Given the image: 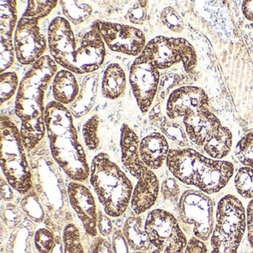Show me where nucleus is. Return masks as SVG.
Instances as JSON below:
<instances>
[{"mask_svg": "<svg viewBox=\"0 0 253 253\" xmlns=\"http://www.w3.org/2000/svg\"><path fill=\"white\" fill-rule=\"evenodd\" d=\"M167 118H183L189 140L212 159L221 160L232 149V134L210 109L207 93L199 87L183 86L170 94L166 106Z\"/></svg>", "mask_w": 253, "mask_h": 253, "instance_id": "nucleus-1", "label": "nucleus"}, {"mask_svg": "<svg viewBox=\"0 0 253 253\" xmlns=\"http://www.w3.org/2000/svg\"><path fill=\"white\" fill-rule=\"evenodd\" d=\"M57 72L56 62L45 55L32 66L20 82L15 113L21 123L20 134L26 150H34L45 137V92Z\"/></svg>", "mask_w": 253, "mask_h": 253, "instance_id": "nucleus-2", "label": "nucleus"}, {"mask_svg": "<svg viewBox=\"0 0 253 253\" xmlns=\"http://www.w3.org/2000/svg\"><path fill=\"white\" fill-rule=\"evenodd\" d=\"M48 43L56 63L76 75L94 73L106 60V45L92 25L78 38L66 18L55 17L48 26Z\"/></svg>", "mask_w": 253, "mask_h": 253, "instance_id": "nucleus-3", "label": "nucleus"}, {"mask_svg": "<svg viewBox=\"0 0 253 253\" xmlns=\"http://www.w3.org/2000/svg\"><path fill=\"white\" fill-rule=\"evenodd\" d=\"M45 123L50 152L56 164L73 181H86L89 164L70 111L54 100L50 102L45 106Z\"/></svg>", "mask_w": 253, "mask_h": 253, "instance_id": "nucleus-4", "label": "nucleus"}, {"mask_svg": "<svg viewBox=\"0 0 253 253\" xmlns=\"http://www.w3.org/2000/svg\"><path fill=\"white\" fill-rule=\"evenodd\" d=\"M166 164L174 178L207 195L220 192L235 171L232 163L207 158L190 148L170 149Z\"/></svg>", "mask_w": 253, "mask_h": 253, "instance_id": "nucleus-5", "label": "nucleus"}, {"mask_svg": "<svg viewBox=\"0 0 253 253\" xmlns=\"http://www.w3.org/2000/svg\"><path fill=\"white\" fill-rule=\"evenodd\" d=\"M90 183L103 211L111 217H119L131 203V180L104 152L97 154L90 166Z\"/></svg>", "mask_w": 253, "mask_h": 253, "instance_id": "nucleus-6", "label": "nucleus"}, {"mask_svg": "<svg viewBox=\"0 0 253 253\" xmlns=\"http://www.w3.org/2000/svg\"><path fill=\"white\" fill-rule=\"evenodd\" d=\"M14 32L16 57L20 64L33 66L48 49V43L41 32L40 21L48 17L58 1H29Z\"/></svg>", "mask_w": 253, "mask_h": 253, "instance_id": "nucleus-7", "label": "nucleus"}, {"mask_svg": "<svg viewBox=\"0 0 253 253\" xmlns=\"http://www.w3.org/2000/svg\"><path fill=\"white\" fill-rule=\"evenodd\" d=\"M1 168L10 186L21 195L33 188L32 169L18 127L5 115L0 117Z\"/></svg>", "mask_w": 253, "mask_h": 253, "instance_id": "nucleus-8", "label": "nucleus"}, {"mask_svg": "<svg viewBox=\"0 0 253 253\" xmlns=\"http://www.w3.org/2000/svg\"><path fill=\"white\" fill-rule=\"evenodd\" d=\"M246 210L236 197L227 195L217 204L211 253H238L245 234Z\"/></svg>", "mask_w": 253, "mask_h": 253, "instance_id": "nucleus-9", "label": "nucleus"}, {"mask_svg": "<svg viewBox=\"0 0 253 253\" xmlns=\"http://www.w3.org/2000/svg\"><path fill=\"white\" fill-rule=\"evenodd\" d=\"M179 220L192 237L208 241L214 228V203L207 194L195 189L185 191L178 202Z\"/></svg>", "mask_w": 253, "mask_h": 253, "instance_id": "nucleus-10", "label": "nucleus"}, {"mask_svg": "<svg viewBox=\"0 0 253 253\" xmlns=\"http://www.w3.org/2000/svg\"><path fill=\"white\" fill-rule=\"evenodd\" d=\"M141 54L158 70L182 63L186 72L192 73L198 63L195 48L183 38L157 37L147 42Z\"/></svg>", "mask_w": 253, "mask_h": 253, "instance_id": "nucleus-11", "label": "nucleus"}, {"mask_svg": "<svg viewBox=\"0 0 253 253\" xmlns=\"http://www.w3.org/2000/svg\"><path fill=\"white\" fill-rule=\"evenodd\" d=\"M145 229L155 250L162 253H183L187 238L180 223L169 211L154 210L145 220Z\"/></svg>", "mask_w": 253, "mask_h": 253, "instance_id": "nucleus-12", "label": "nucleus"}, {"mask_svg": "<svg viewBox=\"0 0 253 253\" xmlns=\"http://www.w3.org/2000/svg\"><path fill=\"white\" fill-rule=\"evenodd\" d=\"M105 45L114 52L139 57L146 45L144 32L134 26L97 20L92 24Z\"/></svg>", "mask_w": 253, "mask_h": 253, "instance_id": "nucleus-13", "label": "nucleus"}, {"mask_svg": "<svg viewBox=\"0 0 253 253\" xmlns=\"http://www.w3.org/2000/svg\"><path fill=\"white\" fill-rule=\"evenodd\" d=\"M160 78V70L143 54L136 57L130 68L128 81L137 106L143 115L152 109L158 93Z\"/></svg>", "mask_w": 253, "mask_h": 253, "instance_id": "nucleus-14", "label": "nucleus"}, {"mask_svg": "<svg viewBox=\"0 0 253 253\" xmlns=\"http://www.w3.org/2000/svg\"><path fill=\"white\" fill-rule=\"evenodd\" d=\"M68 196L87 235L91 238L98 236L97 204L90 189L81 182L72 180L68 185Z\"/></svg>", "mask_w": 253, "mask_h": 253, "instance_id": "nucleus-15", "label": "nucleus"}, {"mask_svg": "<svg viewBox=\"0 0 253 253\" xmlns=\"http://www.w3.org/2000/svg\"><path fill=\"white\" fill-rule=\"evenodd\" d=\"M18 20L17 2L1 1L0 2V72L4 73L11 68L15 60L16 53L13 35L17 28Z\"/></svg>", "mask_w": 253, "mask_h": 253, "instance_id": "nucleus-16", "label": "nucleus"}, {"mask_svg": "<svg viewBox=\"0 0 253 253\" xmlns=\"http://www.w3.org/2000/svg\"><path fill=\"white\" fill-rule=\"evenodd\" d=\"M161 186L153 170L146 168L137 179L131 198V208L136 215H141L150 210L158 200Z\"/></svg>", "mask_w": 253, "mask_h": 253, "instance_id": "nucleus-17", "label": "nucleus"}, {"mask_svg": "<svg viewBox=\"0 0 253 253\" xmlns=\"http://www.w3.org/2000/svg\"><path fill=\"white\" fill-rule=\"evenodd\" d=\"M140 143L137 133L128 124H123L120 139L121 161L127 171L136 179L140 178L148 168L140 158Z\"/></svg>", "mask_w": 253, "mask_h": 253, "instance_id": "nucleus-18", "label": "nucleus"}, {"mask_svg": "<svg viewBox=\"0 0 253 253\" xmlns=\"http://www.w3.org/2000/svg\"><path fill=\"white\" fill-rule=\"evenodd\" d=\"M169 150L168 140L162 133H151L140 140V158L145 165L153 171L163 167Z\"/></svg>", "mask_w": 253, "mask_h": 253, "instance_id": "nucleus-19", "label": "nucleus"}, {"mask_svg": "<svg viewBox=\"0 0 253 253\" xmlns=\"http://www.w3.org/2000/svg\"><path fill=\"white\" fill-rule=\"evenodd\" d=\"M100 75L97 72L88 74L84 76L80 86V92L75 101L69 106L74 118H83L89 113L94 107L97 100Z\"/></svg>", "mask_w": 253, "mask_h": 253, "instance_id": "nucleus-20", "label": "nucleus"}, {"mask_svg": "<svg viewBox=\"0 0 253 253\" xmlns=\"http://www.w3.org/2000/svg\"><path fill=\"white\" fill-rule=\"evenodd\" d=\"M52 87L54 101L63 106H70L80 92L79 84L75 74L66 69L57 72L53 80Z\"/></svg>", "mask_w": 253, "mask_h": 253, "instance_id": "nucleus-21", "label": "nucleus"}, {"mask_svg": "<svg viewBox=\"0 0 253 253\" xmlns=\"http://www.w3.org/2000/svg\"><path fill=\"white\" fill-rule=\"evenodd\" d=\"M126 75L121 65L113 63L106 67L101 83L102 95L109 100L121 98L126 90Z\"/></svg>", "mask_w": 253, "mask_h": 253, "instance_id": "nucleus-22", "label": "nucleus"}, {"mask_svg": "<svg viewBox=\"0 0 253 253\" xmlns=\"http://www.w3.org/2000/svg\"><path fill=\"white\" fill-rule=\"evenodd\" d=\"M123 234L131 250L137 252L150 251L153 246L145 229V221L141 215L130 216L124 222Z\"/></svg>", "mask_w": 253, "mask_h": 253, "instance_id": "nucleus-23", "label": "nucleus"}, {"mask_svg": "<svg viewBox=\"0 0 253 253\" xmlns=\"http://www.w3.org/2000/svg\"><path fill=\"white\" fill-rule=\"evenodd\" d=\"M149 121L152 125L158 127L166 137L181 147L189 144L186 130L177 123L166 118L161 114L159 106L155 105L149 112Z\"/></svg>", "mask_w": 253, "mask_h": 253, "instance_id": "nucleus-24", "label": "nucleus"}, {"mask_svg": "<svg viewBox=\"0 0 253 253\" xmlns=\"http://www.w3.org/2000/svg\"><path fill=\"white\" fill-rule=\"evenodd\" d=\"M59 3L66 20L75 26L86 23L93 14L92 6L81 1H60Z\"/></svg>", "mask_w": 253, "mask_h": 253, "instance_id": "nucleus-25", "label": "nucleus"}, {"mask_svg": "<svg viewBox=\"0 0 253 253\" xmlns=\"http://www.w3.org/2000/svg\"><path fill=\"white\" fill-rule=\"evenodd\" d=\"M100 117L98 115H92L87 120L83 126V137L84 143L88 150L97 151L100 148V139L99 136Z\"/></svg>", "mask_w": 253, "mask_h": 253, "instance_id": "nucleus-26", "label": "nucleus"}, {"mask_svg": "<svg viewBox=\"0 0 253 253\" xmlns=\"http://www.w3.org/2000/svg\"><path fill=\"white\" fill-rule=\"evenodd\" d=\"M237 192L245 199H253V168L244 167L239 169L235 176Z\"/></svg>", "mask_w": 253, "mask_h": 253, "instance_id": "nucleus-27", "label": "nucleus"}, {"mask_svg": "<svg viewBox=\"0 0 253 253\" xmlns=\"http://www.w3.org/2000/svg\"><path fill=\"white\" fill-rule=\"evenodd\" d=\"M65 253H85L81 232L74 223H69L63 229Z\"/></svg>", "mask_w": 253, "mask_h": 253, "instance_id": "nucleus-28", "label": "nucleus"}, {"mask_svg": "<svg viewBox=\"0 0 253 253\" xmlns=\"http://www.w3.org/2000/svg\"><path fill=\"white\" fill-rule=\"evenodd\" d=\"M20 83L19 77L16 72H8L1 74L0 76V103L3 105L11 100L17 89Z\"/></svg>", "mask_w": 253, "mask_h": 253, "instance_id": "nucleus-29", "label": "nucleus"}, {"mask_svg": "<svg viewBox=\"0 0 253 253\" xmlns=\"http://www.w3.org/2000/svg\"><path fill=\"white\" fill-rule=\"evenodd\" d=\"M235 155L245 167L253 168V131L247 133L237 144Z\"/></svg>", "mask_w": 253, "mask_h": 253, "instance_id": "nucleus-30", "label": "nucleus"}, {"mask_svg": "<svg viewBox=\"0 0 253 253\" xmlns=\"http://www.w3.org/2000/svg\"><path fill=\"white\" fill-rule=\"evenodd\" d=\"M160 20L164 26L174 33L180 34L184 30V22L172 7H167L161 11Z\"/></svg>", "mask_w": 253, "mask_h": 253, "instance_id": "nucleus-31", "label": "nucleus"}, {"mask_svg": "<svg viewBox=\"0 0 253 253\" xmlns=\"http://www.w3.org/2000/svg\"><path fill=\"white\" fill-rule=\"evenodd\" d=\"M149 8L148 1H137L127 11L126 19L131 24L142 26L147 20Z\"/></svg>", "mask_w": 253, "mask_h": 253, "instance_id": "nucleus-32", "label": "nucleus"}, {"mask_svg": "<svg viewBox=\"0 0 253 253\" xmlns=\"http://www.w3.org/2000/svg\"><path fill=\"white\" fill-rule=\"evenodd\" d=\"M35 248L39 253H50L55 244L54 234L46 228H41L35 235Z\"/></svg>", "mask_w": 253, "mask_h": 253, "instance_id": "nucleus-33", "label": "nucleus"}, {"mask_svg": "<svg viewBox=\"0 0 253 253\" xmlns=\"http://www.w3.org/2000/svg\"><path fill=\"white\" fill-rule=\"evenodd\" d=\"M160 192L166 201H177L180 195V186L175 179L167 178L161 183Z\"/></svg>", "mask_w": 253, "mask_h": 253, "instance_id": "nucleus-34", "label": "nucleus"}, {"mask_svg": "<svg viewBox=\"0 0 253 253\" xmlns=\"http://www.w3.org/2000/svg\"><path fill=\"white\" fill-rule=\"evenodd\" d=\"M97 228L102 237H109L113 234L114 226L110 216L104 212V211H98V221Z\"/></svg>", "mask_w": 253, "mask_h": 253, "instance_id": "nucleus-35", "label": "nucleus"}, {"mask_svg": "<svg viewBox=\"0 0 253 253\" xmlns=\"http://www.w3.org/2000/svg\"><path fill=\"white\" fill-rule=\"evenodd\" d=\"M112 245L114 253H130L129 246L121 231H116L113 234Z\"/></svg>", "mask_w": 253, "mask_h": 253, "instance_id": "nucleus-36", "label": "nucleus"}, {"mask_svg": "<svg viewBox=\"0 0 253 253\" xmlns=\"http://www.w3.org/2000/svg\"><path fill=\"white\" fill-rule=\"evenodd\" d=\"M91 243V253H114L112 244L104 237L97 236Z\"/></svg>", "mask_w": 253, "mask_h": 253, "instance_id": "nucleus-37", "label": "nucleus"}, {"mask_svg": "<svg viewBox=\"0 0 253 253\" xmlns=\"http://www.w3.org/2000/svg\"><path fill=\"white\" fill-rule=\"evenodd\" d=\"M207 252L208 250L204 241L195 237H192L188 241L183 253H207Z\"/></svg>", "mask_w": 253, "mask_h": 253, "instance_id": "nucleus-38", "label": "nucleus"}, {"mask_svg": "<svg viewBox=\"0 0 253 253\" xmlns=\"http://www.w3.org/2000/svg\"><path fill=\"white\" fill-rule=\"evenodd\" d=\"M247 238L250 247L253 250V199L250 201L246 211Z\"/></svg>", "mask_w": 253, "mask_h": 253, "instance_id": "nucleus-39", "label": "nucleus"}, {"mask_svg": "<svg viewBox=\"0 0 253 253\" xmlns=\"http://www.w3.org/2000/svg\"><path fill=\"white\" fill-rule=\"evenodd\" d=\"M242 12L247 20L253 22V0L243 2Z\"/></svg>", "mask_w": 253, "mask_h": 253, "instance_id": "nucleus-40", "label": "nucleus"}, {"mask_svg": "<svg viewBox=\"0 0 253 253\" xmlns=\"http://www.w3.org/2000/svg\"><path fill=\"white\" fill-rule=\"evenodd\" d=\"M151 253H161V252L158 251V250H154Z\"/></svg>", "mask_w": 253, "mask_h": 253, "instance_id": "nucleus-41", "label": "nucleus"}, {"mask_svg": "<svg viewBox=\"0 0 253 253\" xmlns=\"http://www.w3.org/2000/svg\"><path fill=\"white\" fill-rule=\"evenodd\" d=\"M132 253H146V252H137V251H134Z\"/></svg>", "mask_w": 253, "mask_h": 253, "instance_id": "nucleus-42", "label": "nucleus"}]
</instances>
